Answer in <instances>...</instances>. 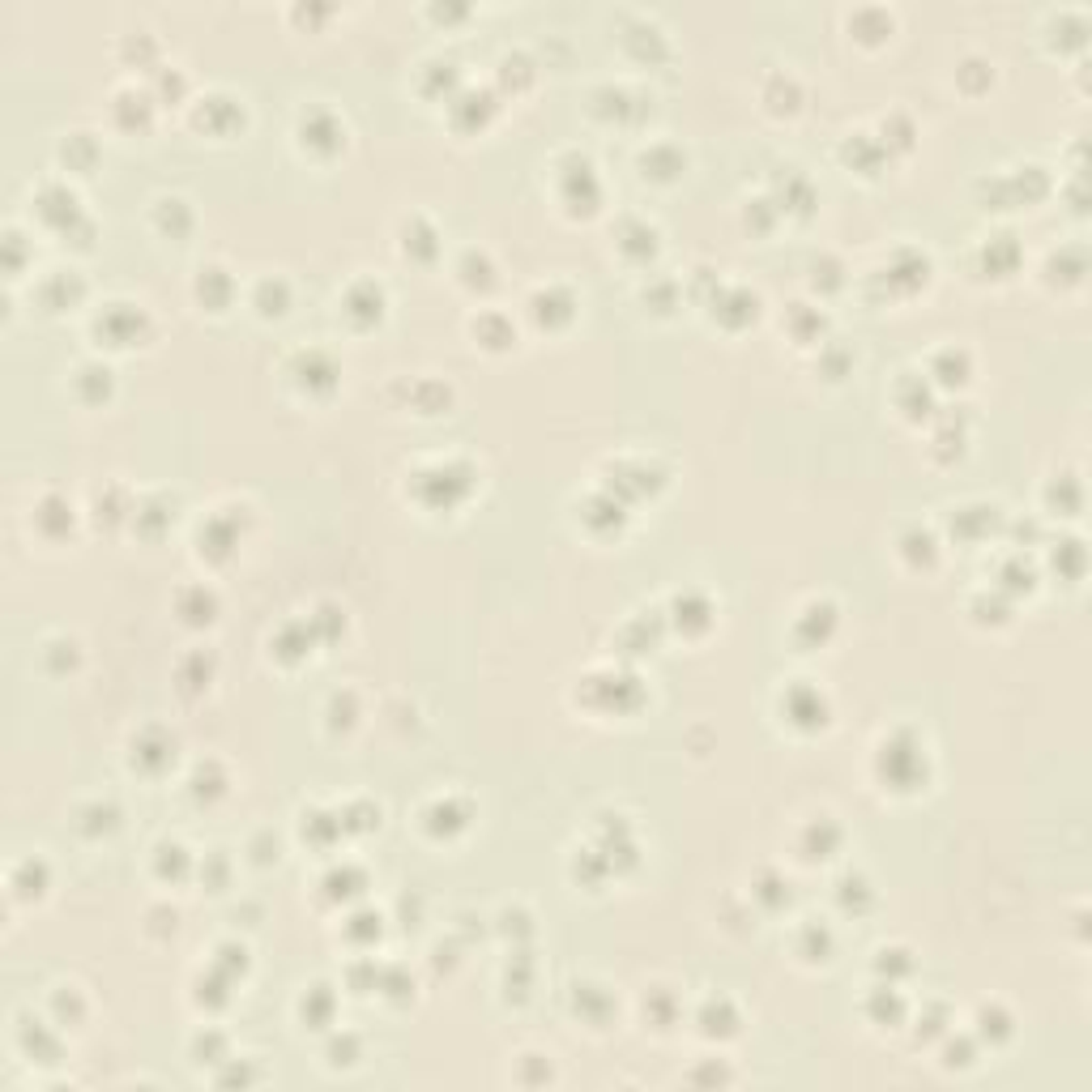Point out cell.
Listing matches in <instances>:
<instances>
[{
    "label": "cell",
    "mask_w": 1092,
    "mask_h": 1092,
    "mask_svg": "<svg viewBox=\"0 0 1092 1092\" xmlns=\"http://www.w3.org/2000/svg\"><path fill=\"white\" fill-rule=\"evenodd\" d=\"M22 1046L34 1054V1059H39V1054H51V1059H56V1050H60V1042L47 1033V1025H39V1020H34V1033L26 1029V1020H22ZM39 1063H43V1059H39Z\"/></svg>",
    "instance_id": "52a82bcc"
},
{
    "label": "cell",
    "mask_w": 1092,
    "mask_h": 1092,
    "mask_svg": "<svg viewBox=\"0 0 1092 1092\" xmlns=\"http://www.w3.org/2000/svg\"><path fill=\"white\" fill-rule=\"evenodd\" d=\"M640 167H644V175H674V171H683V154H674L670 146H653V150H644Z\"/></svg>",
    "instance_id": "8992f818"
},
{
    "label": "cell",
    "mask_w": 1092,
    "mask_h": 1092,
    "mask_svg": "<svg viewBox=\"0 0 1092 1092\" xmlns=\"http://www.w3.org/2000/svg\"><path fill=\"white\" fill-rule=\"evenodd\" d=\"M465 819H470V811H465L457 798H436L432 807H427V828H432L436 836H453V832H461Z\"/></svg>",
    "instance_id": "277c9868"
},
{
    "label": "cell",
    "mask_w": 1092,
    "mask_h": 1092,
    "mask_svg": "<svg viewBox=\"0 0 1092 1092\" xmlns=\"http://www.w3.org/2000/svg\"><path fill=\"white\" fill-rule=\"evenodd\" d=\"M781 705L802 726H815V722H823V713H828V705H823V695L815 687H790V695H785Z\"/></svg>",
    "instance_id": "3957f363"
},
{
    "label": "cell",
    "mask_w": 1092,
    "mask_h": 1092,
    "mask_svg": "<svg viewBox=\"0 0 1092 1092\" xmlns=\"http://www.w3.org/2000/svg\"><path fill=\"white\" fill-rule=\"evenodd\" d=\"M346 316L363 320V325L380 320L384 316V291L375 282H354L350 291H346Z\"/></svg>",
    "instance_id": "7a4b0ae2"
},
{
    "label": "cell",
    "mask_w": 1092,
    "mask_h": 1092,
    "mask_svg": "<svg viewBox=\"0 0 1092 1092\" xmlns=\"http://www.w3.org/2000/svg\"><path fill=\"white\" fill-rule=\"evenodd\" d=\"M95 329H99V333H103L112 346H129V342H137L141 312L133 308V303H107L103 316L95 320Z\"/></svg>",
    "instance_id": "6da1fadb"
},
{
    "label": "cell",
    "mask_w": 1092,
    "mask_h": 1092,
    "mask_svg": "<svg viewBox=\"0 0 1092 1092\" xmlns=\"http://www.w3.org/2000/svg\"><path fill=\"white\" fill-rule=\"evenodd\" d=\"M977 1037H990V1042H1007L1011 1037V1016L1002 1007H981L977 1011Z\"/></svg>",
    "instance_id": "5b68a950"
}]
</instances>
